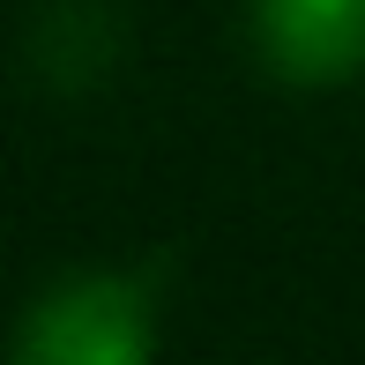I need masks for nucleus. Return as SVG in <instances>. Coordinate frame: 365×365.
<instances>
[{
    "instance_id": "nucleus-1",
    "label": "nucleus",
    "mask_w": 365,
    "mask_h": 365,
    "mask_svg": "<svg viewBox=\"0 0 365 365\" xmlns=\"http://www.w3.org/2000/svg\"><path fill=\"white\" fill-rule=\"evenodd\" d=\"M157 351V298L142 276L82 269L38 291L15 321L23 365H142Z\"/></svg>"
},
{
    "instance_id": "nucleus-2",
    "label": "nucleus",
    "mask_w": 365,
    "mask_h": 365,
    "mask_svg": "<svg viewBox=\"0 0 365 365\" xmlns=\"http://www.w3.org/2000/svg\"><path fill=\"white\" fill-rule=\"evenodd\" d=\"M254 45L298 90L365 75V0H254Z\"/></svg>"
},
{
    "instance_id": "nucleus-3",
    "label": "nucleus",
    "mask_w": 365,
    "mask_h": 365,
    "mask_svg": "<svg viewBox=\"0 0 365 365\" xmlns=\"http://www.w3.org/2000/svg\"><path fill=\"white\" fill-rule=\"evenodd\" d=\"M112 68V23L90 8V0H68L38 23V75L60 82V90H82Z\"/></svg>"
}]
</instances>
